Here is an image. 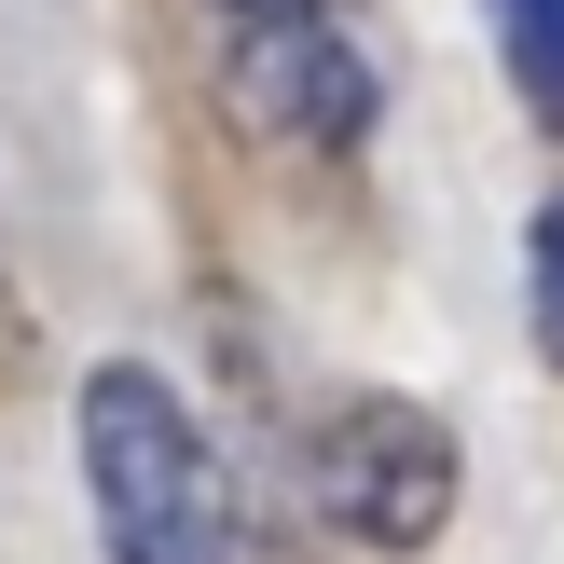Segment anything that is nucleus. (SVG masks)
I'll return each mask as SVG.
<instances>
[{"instance_id":"1","label":"nucleus","mask_w":564,"mask_h":564,"mask_svg":"<svg viewBox=\"0 0 564 564\" xmlns=\"http://www.w3.org/2000/svg\"><path fill=\"white\" fill-rule=\"evenodd\" d=\"M83 510L110 564H235V482H220L207 427L165 400V372L110 358L83 386Z\"/></svg>"},{"instance_id":"2","label":"nucleus","mask_w":564,"mask_h":564,"mask_svg":"<svg viewBox=\"0 0 564 564\" xmlns=\"http://www.w3.org/2000/svg\"><path fill=\"white\" fill-rule=\"evenodd\" d=\"M220 110L262 152H358L372 138V55H358L345 0H220Z\"/></svg>"},{"instance_id":"3","label":"nucleus","mask_w":564,"mask_h":564,"mask_svg":"<svg viewBox=\"0 0 564 564\" xmlns=\"http://www.w3.org/2000/svg\"><path fill=\"white\" fill-rule=\"evenodd\" d=\"M455 427L427 400H330L303 427V510L345 523L358 551H427L455 523Z\"/></svg>"},{"instance_id":"4","label":"nucleus","mask_w":564,"mask_h":564,"mask_svg":"<svg viewBox=\"0 0 564 564\" xmlns=\"http://www.w3.org/2000/svg\"><path fill=\"white\" fill-rule=\"evenodd\" d=\"M482 28H496V69H510L523 124L564 138V0H482Z\"/></svg>"},{"instance_id":"5","label":"nucleus","mask_w":564,"mask_h":564,"mask_svg":"<svg viewBox=\"0 0 564 564\" xmlns=\"http://www.w3.org/2000/svg\"><path fill=\"white\" fill-rule=\"evenodd\" d=\"M523 330H538V358L564 372V207L523 220Z\"/></svg>"}]
</instances>
